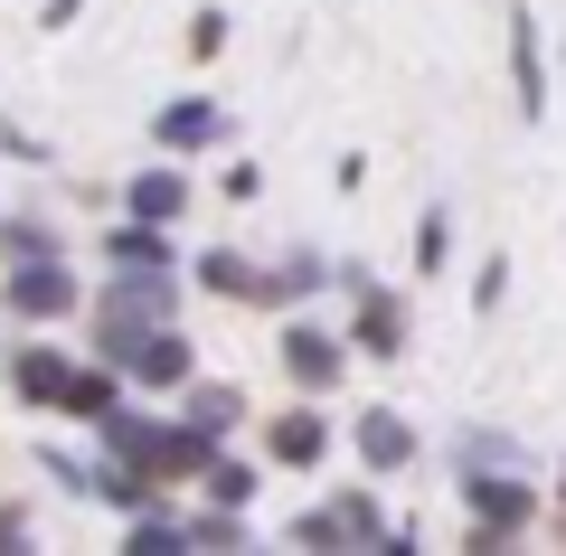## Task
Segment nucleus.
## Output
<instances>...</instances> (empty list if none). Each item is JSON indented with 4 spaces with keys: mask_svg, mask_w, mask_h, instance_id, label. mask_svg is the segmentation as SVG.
Segmentation results:
<instances>
[{
    "mask_svg": "<svg viewBox=\"0 0 566 556\" xmlns=\"http://www.w3.org/2000/svg\"><path fill=\"white\" fill-rule=\"evenodd\" d=\"M10 302H20V312H66V274H48V264H29V274L10 283Z\"/></svg>",
    "mask_w": 566,
    "mask_h": 556,
    "instance_id": "1",
    "label": "nucleus"
},
{
    "mask_svg": "<svg viewBox=\"0 0 566 556\" xmlns=\"http://www.w3.org/2000/svg\"><path fill=\"white\" fill-rule=\"evenodd\" d=\"M20 387H29V397H66V368H57V358H20Z\"/></svg>",
    "mask_w": 566,
    "mask_h": 556,
    "instance_id": "2",
    "label": "nucleus"
}]
</instances>
